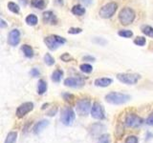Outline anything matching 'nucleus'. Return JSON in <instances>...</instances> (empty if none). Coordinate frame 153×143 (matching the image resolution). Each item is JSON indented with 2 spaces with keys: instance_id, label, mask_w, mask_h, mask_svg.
I'll return each mask as SVG.
<instances>
[{
  "instance_id": "9d476101",
  "label": "nucleus",
  "mask_w": 153,
  "mask_h": 143,
  "mask_svg": "<svg viewBox=\"0 0 153 143\" xmlns=\"http://www.w3.org/2000/svg\"><path fill=\"white\" fill-rule=\"evenodd\" d=\"M33 109V102H24L20 106L16 109V116L18 118H22L29 114Z\"/></svg>"
},
{
  "instance_id": "4c0bfd02",
  "label": "nucleus",
  "mask_w": 153,
  "mask_h": 143,
  "mask_svg": "<svg viewBox=\"0 0 153 143\" xmlns=\"http://www.w3.org/2000/svg\"><path fill=\"white\" fill-rule=\"evenodd\" d=\"M56 111H57V109H56V108H55V109L53 108L50 112H48V116H55V114H56Z\"/></svg>"
},
{
  "instance_id": "2eb2a0df",
  "label": "nucleus",
  "mask_w": 153,
  "mask_h": 143,
  "mask_svg": "<svg viewBox=\"0 0 153 143\" xmlns=\"http://www.w3.org/2000/svg\"><path fill=\"white\" fill-rule=\"evenodd\" d=\"M95 86L97 87H108L112 84V79L111 78H107V77H102V78H97L94 82Z\"/></svg>"
},
{
  "instance_id": "c9c22d12",
  "label": "nucleus",
  "mask_w": 153,
  "mask_h": 143,
  "mask_svg": "<svg viewBox=\"0 0 153 143\" xmlns=\"http://www.w3.org/2000/svg\"><path fill=\"white\" fill-rule=\"evenodd\" d=\"M146 123L147 124V125H149V126H153V113L146 118Z\"/></svg>"
},
{
  "instance_id": "bb28decb",
  "label": "nucleus",
  "mask_w": 153,
  "mask_h": 143,
  "mask_svg": "<svg viewBox=\"0 0 153 143\" xmlns=\"http://www.w3.org/2000/svg\"><path fill=\"white\" fill-rule=\"evenodd\" d=\"M79 69H80L81 72H83L84 74H90L91 72L93 71V67L91 66L90 64H86V63H84V64H81V65L79 66Z\"/></svg>"
},
{
  "instance_id": "cd10ccee",
  "label": "nucleus",
  "mask_w": 153,
  "mask_h": 143,
  "mask_svg": "<svg viewBox=\"0 0 153 143\" xmlns=\"http://www.w3.org/2000/svg\"><path fill=\"white\" fill-rule=\"evenodd\" d=\"M44 62L48 66H52L55 64V58L50 54H46L44 55Z\"/></svg>"
},
{
  "instance_id": "423d86ee",
  "label": "nucleus",
  "mask_w": 153,
  "mask_h": 143,
  "mask_svg": "<svg viewBox=\"0 0 153 143\" xmlns=\"http://www.w3.org/2000/svg\"><path fill=\"white\" fill-rule=\"evenodd\" d=\"M117 8H118L117 3H115V2L107 3L100 8L99 14H100V16L102 18H110L114 15L115 13H116Z\"/></svg>"
},
{
  "instance_id": "c756f323",
  "label": "nucleus",
  "mask_w": 153,
  "mask_h": 143,
  "mask_svg": "<svg viewBox=\"0 0 153 143\" xmlns=\"http://www.w3.org/2000/svg\"><path fill=\"white\" fill-rule=\"evenodd\" d=\"M118 35L120 36H123V37H126V38H129L133 35V32L129 30H122V31H119Z\"/></svg>"
},
{
  "instance_id": "b1692460",
  "label": "nucleus",
  "mask_w": 153,
  "mask_h": 143,
  "mask_svg": "<svg viewBox=\"0 0 153 143\" xmlns=\"http://www.w3.org/2000/svg\"><path fill=\"white\" fill-rule=\"evenodd\" d=\"M142 32L143 35H146L149 37H153V28L150 27V26H147V25H145V26H142Z\"/></svg>"
},
{
  "instance_id": "f257e3e1",
  "label": "nucleus",
  "mask_w": 153,
  "mask_h": 143,
  "mask_svg": "<svg viewBox=\"0 0 153 143\" xmlns=\"http://www.w3.org/2000/svg\"><path fill=\"white\" fill-rule=\"evenodd\" d=\"M131 99V97L129 94L118 93V92H111L105 95V100L106 102L113 104V105H122L128 102Z\"/></svg>"
},
{
  "instance_id": "f3484780",
  "label": "nucleus",
  "mask_w": 153,
  "mask_h": 143,
  "mask_svg": "<svg viewBox=\"0 0 153 143\" xmlns=\"http://www.w3.org/2000/svg\"><path fill=\"white\" fill-rule=\"evenodd\" d=\"M85 8H83L81 5H75V6L72 8V13H73L75 15L81 16L85 13Z\"/></svg>"
},
{
  "instance_id": "4468645a",
  "label": "nucleus",
  "mask_w": 153,
  "mask_h": 143,
  "mask_svg": "<svg viewBox=\"0 0 153 143\" xmlns=\"http://www.w3.org/2000/svg\"><path fill=\"white\" fill-rule=\"evenodd\" d=\"M50 122L46 120V119H43V120H40L38 121L35 126L33 128V133H36V135H38V133H40L44 129L49 125Z\"/></svg>"
},
{
  "instance_id": "6e6552de",
  "label": "nucleus",
  "mask_w": 153,
  "mask_h": 143,
  "mask_svg": "<svg viewBox=\"0 0 153 143\" xmlns=\"http://www.w3.org/2000/svg\"><path fill=\"white\" fill-rule=\"evenodd\" d=\"M124 123L127 127H131V128H138L142 126V124L143 123V118L140 117L139 116L135 114H126V119H124Z\"/></svg>"
},
{
  "instance_id": "ea45409f",
  "label": "nucleus",
  "mask_w": 153,
  "mask_h": 143,
  "mask_svg": "<svg viewBox=\"0 0 153 143\" xmlns=\"http://www.w3.org/2000/svg\"><path fill=\"white\" fill-rule=\"evenodd\" d=\"M83 60H90V61H95L96 59L94 58V57H92V56H85V57H83Z\"/></svg>"
},
{
  "instance_id": "f03ea898",
  "label": "nucleus",
  "mask_w": 153,
  "mask_h": 143,
  "mask_svg": "<svg viewBox=\"0 0 153 143\" xmlns=\"http://www.w3.org/2000/svg\"><path fill=\"white\" fill-rule=\"evenodd\" d=\"M135 16H136L135 12H134L132 9L126 7V8H123L122 11L120 12V13H119V20H120V22L123 24V25L127 26V25L131 24L134 21Z\"/></svg>"
},
{
  "instance_id": "72a5a7b5",
  "label": "nucleus",
  "mask_w": 153,
  "mask_h": 143,
  "mask_svg": "<svg viewBox=\"0 0 153 143\" xmlns=\"http://www.w3.org/2000/svg\"><path fill=\"white\" fill-rule=\"evenodd\" d=\"M82 32L80 28H70L68 33H71V35H78V33H80Z\"/></svg>"
},
{
  "instance_id": "7c9ffc66",
  "label": "nucleus",
  "mask_w": 153,
  "mask_h": 143,
  "mask_svg": "<svg viewBox=\"0 0 153 143\" xmlns=\"http://www.w3.org/2000/svg\"><path fill=\"white\" fill-rule=\"evenodd\" d=\"M146 38L143 36H138V37H136V39L134 40V43L138 46H143L146 44Z\"/></svg>"
},
{
  "instance_id": "ddd939ff",
  "label": "nucleus",
  "mask_w": 153,
  "mask_h": 143,
  "mask_svg": "<svg viewBox=\"0 0 153 143\" xmlns=\"http://www.w3.org/2000/svg\"><path fill=\"white\" fill-rule=\"evenodd\" d=\"M43 21H44L45 24H50V25H56V22H57V19L56 16L55 15V13L51 12V11H48L45 12L43 13Z\"/></svg>"
},
{
  "instance_id": "412c9836",
  "label": "nucleus",
  "mask_w": 153,
  "mask_h": 143,
  "mask_svg": "<svg viewBox=\"0 0 153 143\" xmlns=\"http://www.w3.org/2000/svg\"><path fill=\"white\" fill-rule=\"evenodd\" d=\"M17 139V132H10L4 143H16Z\"/></svg>"
},
{
  "instance_id": "1a4fd4ad",
  "label": "nucleus",
  "mask_w": 153,
  "mask_h": 143,
  "mask_svg": "<svg viewBox=\"0 0 153 143\" xmlns=\"http://www.w3.org/2000/svg\"><path fill=\"white\" fill-rule=\"evenodd\" d=\"M91 116L95 119H99V120H102L105 117V114H104V110L103 107L102 106V104L99 102H94L92 105V109H91Z\"/></svg>"
},
{
  "instance_id": "20e7f679",
  "label": "nucleus",
  "mask_w": 153,
  "mask_h": 143,
  "mask_svg": "<svg viewBox=\"0 0 153 143\" xmlns=\"http://www.w3.org/2000/svg\"><path fill=\"white\" fill-rule=\"evenodd\" d=\"M76 118V114L74 110L70 107H65L61 111V116H60V120L62 124H64L65 126H71L73 122L75 121Z\"/></svg>"
},
{
  "instance_id": "9b49d317",
  "label": "nucleus",
  "mask_w": 153,
  "mask_h": 143,
  "mask_svg": "<svg viewBox=\"0 0 153 143\" xmlns=\"http://www.w3.org/2000/svg\"><path fill=\"white\" fill-rule=\"evenodd\" d=\"M64 85L70 88H80L84 85V80L80 77H68L64 80Z\"/></svg>"
},
{
  "instance_id": "f704fd0d",
  "label": "nucleus",
  "mask_w": 153,
  "mask_h": 143,
  "mask_svg": "<svg viewBox=\"0 0 153 143\" xmlns=\"http://www.w3.org/2000/svg\"><path fill=\"white\" fill-rule=\"evenodd\" d=\"M30 74H31V75L33 76V77H37V76L39 75L40 73H39V71H38L36 68H33V69L31 70Z\"/></svg>"
},
{
  "instance_id": "4be33fe9",
  "label": "nucleus",
  "mask_w": 153,
  "mask_h": 143,
  "mask_svg": "<svg viewBox=\"0 0 153 143\" xmlns=\"http://www.w3.org/2000/svg\"><path fill=\"white\" fill-rule=\"evenodd\" d=\"M26 23L30 26H36L37 24V17L35 14H29L26 17Z\"/></svg>"
},
{
  "instance_id": "7ed1b4c3",
  "label": "nucleus",
  "mask_w": 153,
  "mask_h": 143,
  "mask_svg": "<svg viewBox=\"0 0 153 143\" xmlns=\"http://www.w3.org/2000/svg\"><path fill=\"white\" fill-rule=\"evenodd\" d=\"M44 43L46 44V46L48 47V49H49V50L55 51L59 46L65 44L66 40H65V38H63V37L54 35H49V36L45 37Z\"/></svg>"
},
{
  "instance_id": "a878e982",
  "label": "nucleus",
  "mask_w": 153,
  "mask_h": 143,
  "mask_svg": "<svg viewBox=\"0 0 153 143\" xmlns=\"http://www.w3.org/2000/svg\"><path fill=\"white\" fill-rule=\"evenodd\" d=\"M124 133V127L123 123H119L117 125L116 131H115V135L117 136L118 138H121Z\"/></svg>"
},
{
  "instance_id": "393cba45",
  "label": "nucleus",
  "mask_w": 153,
  "mask_h": 143,
  "mask_svg": "<svg viewBox=\"0 0 153 143\" xmlns=\"http://www.w3.org/2000/svg\"><path fill=\"white\" fill-rule=\"evenodd\" d=\"M98 143H111V136L109 133H103L99 137Z\"/></svg>"
},
{
  "instance_id": "58836bf2",
  "label": "nucleus",
  "mask_w": 153,
  "mask_h": 143,
  "mask_svg": "<svg viewBox=\"0 0 153 143\" xmlns=\"http://www.w3.org/2000/svg\"><path fill=\"white\" fill-rule=\"evenodd\" d=\"M80 2H82L84 5H90L91 3L93 2V0H79Z\"/></svg>"
},
{
  "instance_id": "dca6fc26",
  "label": "nucleus",
  "mask_w": 153,
  "mask_h": 143,
  "mask_svg": "<svg viewBox=\"0 0 153 143\" xmlns=\"http://www.w3.org/2000/svg\"><path fill=\"white\" fill-rule=\"evenodd\" d=\"M104 125H102V123H97L94 124V125L91 127V133H92L93 136H99L100 133L104 130Z\"/></svg>"
},
{
  "instance_id": "aec40b11",
  "label": "nucleus",
  "mask_w": 153,
  "mask_h": 143,
  "mask_svg": "<svg viewBox=\"0 0 153 143\" xmlns=\"http://www.w3.org/2000/svg\"><path fill=\"white\" fill-rule=\"evenodd\" d=\"M62 75H63V71L62 70H56L54 73L52 74V80L54 81V82H56L59 83V81L61 80L62 78Z\"/></svg>"
},
{
  "instance_id": "c85d7f7f",
  "label": "nucleus",
  "mask_w": 153,
  "mask_h": 143,
  "mask_svg": "<svg viewBox=\"0 0 153 143\" xmlns=\"http://www.w3.org/2000/svg\"><path fill=\"white\" fill-rule=\"evenodd\" d=\"M8 9L11 12L14 13H19V7H18V5L16 4L14 2H9L8 3Z\"/></svg>"
},
{
  "instance_id": "f8f14e48",
  "label": "nucleus",
  "mask_w": 153,
  "mask_h": 143,
  "mask_svg": "<svg viewBox=\"0 0 153 143\" xmlns=\"http://www.w3.org/2000/svg\"><path fill=\"white\" fill-rule=\"evenodd\" d=\"M20 42V32L18 30H13L10 32L8 36V43L11 46H16Z\"/></svg>"
},
{
  "instance_id": "2f4dec72",
  "label": "nucleus",
  "mask_w": 153,
  "mask_h": 143,
  "mask_svg": "<svg viewBox=\"0 0 153 143\" xmlns=\"http://www.w3.org/2000/svg\"><path fill=\"white\" fill-rule=\"evenodd\" d=\"M138 142H139V139L136 136H129L126 137L124 143H138Z\"/></svg>"
},
{
  "instance_id": "0eeeda50",
  "label": "nucleus",
  "mask_w": 153,
  "mask_h": 143,
  "mask_svg": "<svg viewBox=\"0 0 153 143\" xmlns=\"http://www.w3.org/2000/svg\"><path fill=\"white\" fill-rule=\"evenodd\" d=\"M117 78L123 84L134 85L141 79V75L138 74H118Z\"/></svg>"
},
{
  "instance_id": "6ab92c4d",
  "label": "nucleus",
  "mask_w": 153,
  "mask_h": 143,
  "mask_svg": "<svg viewBox=\"0 0 153 143\" xmlns=\"http://www.w3.org/2000/svg\"><path fill=\"white\" fill-rule=\"evenodd\" d=\"M21 50L23 52V54L25 55L26 57H29V58H31V57L33 56V51L32 49L31 46H29L27 44H24L22 47H21Z\"/></svg>"
},
{
  "instance_id": "473e14b6",
  "label": "nucleus",
  "mask_w": 153,
  "mask_h": 143,
  "mask_svg": "<svg viewBox=\"0 0 153 143\" xmlns=\"http://www.w3.org/2000/svg\"><path fill=\"white\" fill-rule=\"evenodd\" d=\"M60 59H61L62 61H64V62H69V61H71L72 59H73V57H72V56L68 54V52H64V54L60 56Z\"/></svg>"
},
{
  "instance_id": "79ce46f5",
  "label": "nucleus",
  "mask_w": 153,
  "mask_h": 143,
  "mask_svg": "<svg viewBox=\"0 0 153 143\" xmlns=\"http://www.w3.org/2000/svg\"><path fill=\"white\" fill-rule=\"evenodd\" d=\"M59 3H62V0H59Z\"/></svg>"
},
{
  "instance_id": "39448f33",
  "label": "nucleus",
  "mask_w": 153,
  "mask_h": 143,
  "mask_svg": "<svg viewBox=\"0 0 153 143\" xmlns=\"http://www.w3.org/2000/svg\"><path fill=\"white\" fill-rule=\"evenodd\" d=\"M91 109H92L91 101L87 98L79 99V101L76 102V110L78 114H79L80 116H86L89 114V112H91Z\"/></svg>"
},
{
  "instance_id": "5701e85b",
  "label": "nucleus",
  "mask_w": 153,
  "mask_h": 143,
  "mask_svg": "<svg viewBox=\"0 0 153 143\" xmlns=\"http://www.w3.org/2000/svg\"><path fill=\"white\" fill-rule=\"evenodd\" d=\"M31 4L33 7H35L36 9L42 10L45 7V0H32Z\"/></svg>"
},
{
  "instance_id": "a19ab883",
  "label": "nucleus",
  "mask_w": 153,
  "mask_h": 143,
  "mask_svg": "<svg viewBox=\"0 0 153 143\" xmlns=\"http://www.w3.org/2000/svg\"><path fill=\"white\" fill-rule=\"evenodd\" d=\"M0 21H1V28H5V27L7 26L6 22H5V21L3 20V19H1V20H0Z\"/></svg>"
},
{
  "instance_id": "a211bd4d",
  "label": "nucleus",
  "mask_w": 153,
  "mask_h": 143,
  "mask_svg": "<svg viewBox=\"0 0 153 143\" xmlns=\"http://www.w3.org/2000/svg\"><path fill=\"white\" fill-rule=\"evenodd\" d=\"M47 83L46 81H44L43 79H40L39 81H38V85H37V93L38 94H43L46 93L47 91Z\"/></svg>"
},
{
  "instance_id": "e433bc0d",
  "label": "nucleus",
  "mask_w": 153,
  "mask_h": 143,
  "mask_svg": "<svg viewBox=\"0 0 153 143\" xmlns=\"http://www.w3.org/2000/svg\"><path fill=\"white\" fill-rule=\"evenodd\" d=\"M63 98L66 100V101H69V100H71L72 98H74V97L71 94H63Z\"/></svg>"
}]
</instances>
